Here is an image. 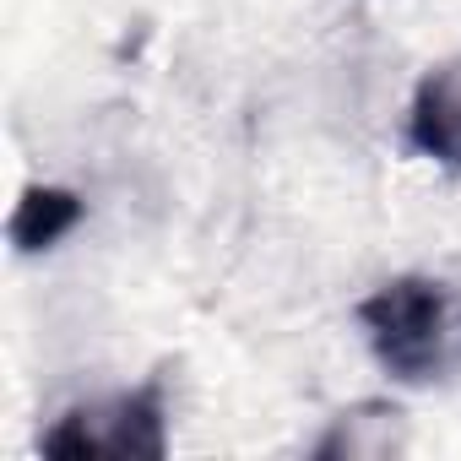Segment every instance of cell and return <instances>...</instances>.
Listing matches in <instances>:
<instances>
[{
    "label": "cell",
    "instance_id": "1",
    "mask_svg": "<svg viewBox=\"0 0 461 461\" xmlns=\"http://www.w3.org/2000/svg\"><path fill=\"white\" fill-rule=\"evenodd\" d=\"M358 326L380 369L429 385L461 369V294L439 277H391L358 304Z\"/></svg>",
    "mask_w": 461,
    "mask_h": 461
},
{
    "label": "cell",
    "instance_id": "2",
    "mask_svg": "<svg viewBox=\"0 0 461 461\" xmlns=\"http://www.w3.org/2000/svg\"><path fill=\"white\" fill-rule=\"evenodd\" d=\"M44 456L60 461H87V456H125V461H163L168 456V407H163V385L147 380L136 391L104 396V402H82L66 418H55V429L39 439Z\"/></svg>",
    "mask_w": 461,
    "mask_h": 461
},
{
    "label": "cell",
    "instance_id": "3",
    "mask_svg": "<svg viewBox=\"0 0 461 461\" xmlns=\"http://www.w3.org/2000/svg\"><path fill=\"white\" fill-rule=\"evenodd\" d=\"M407 141L439 168H461V55L418 77L407 109Z\"/></svg>",
    "mask_w": 461,
    "mask_h": 461
},
{
    "label": "cell",
    "instance_id": "4",
    "mask_svg": "<svg viewBox=\"0 0 461 461\" xmlns=\"http://www.w3.org/2000/svg\"><path fill=\"white\" fill-rule=\"evenodd\" d=\"M82 217H87V201L77 190H66V185H28L17 195V212H12V245L23 256L55 250Z\"/></svg>",
    "mask_w": 461,
    "mask_h": 461
},
{
    "label": "cell",
    "instance_id": "5",
    "mask_svg": "<svg viewBox=\"0 0 461 461\" xmlns=\"http://www.w3.org/2000/svg\"><path fill=\"white\" fill-rule=\"evenodd\" d=\"M402 445V418L396 412H380V407H364V412H342L337 429L315 445V456H391Z\"/></svg>",
    "mask_w": 461,
    "mask_h": 461
}]
</instances>
